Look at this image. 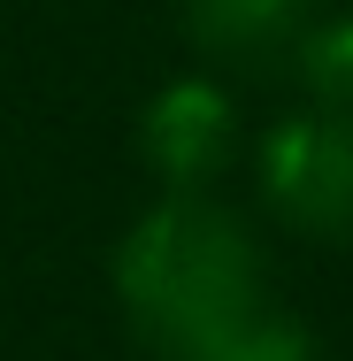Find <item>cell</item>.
Wrapping results in <instances>:
<instances>
[{"mask_svg": "<svg viewBox=\"0 0 353 361\" xmlns=\"http://www.w3.org/2000/svg\"><path fill=\"white\" fill-rule=\"evenodd\" d=\"M116 292L169 361H299L307 338L269 307L246 223L200 192H169L116 246Z\"/></svg>", "mask_w": 353, "mask_h": 361, "instance_id": "6da1fadb", "label": "cell"}, {"mask_svg": "<svg viewBox=\"0 0 353 361\" xmlns=\"http://www.w3.org/2000/svg\"><path fill=\"white\" fill-rule=\"evenodd\" d=\"M261 192L307 238H353V108H315L269 131Z\"/></svg>", "mask_w": 353, "mask_h": 361, "instance_id": "7a4b0ae2", "label": "cell"}, {"mask_svg": "<svg viewBox=\"0 0 353 361\" xmlns=\"http://www.w3.org/2000/svg\"><path fill=\"white\" fill-rule=\"evenodd\" d=\"M139 146H146V161L161 169L169 192H200L230 161V146H238V108H230V92L215 77H177V85H161L146 100Z\"/></svg>", "mask_w": 353, "mask_h": 361, "instance_id": "3957f363", "label": "cell"}, {"mask_svg": "<svg viewBox=\"0 0 353 361\" xmlns=\"http://www.w3.org/2000/svg\"><path fill=\"white\" fill-rule=\"evenodd\" d=\"M177 16L215 70L238 77L299 62V39L315 31V0H177Z\"/></svg>", "mask_w": 353, "mask_h": 361, "instance_id": "277c9868", "label": "cell"}, {"mask_svg": "<svg viewBox=\"0 0 353 361\" xmlns=\"http://www.w3.org/2000/svg\"><path fill=\"white\" fill-rule=\"evenodd\" d=\"M292 70L315 85L323 108H353V16H315V31L299 39Z\"/></svg>", "mask_w": 353, "mask_h": 361, "instance_id": "5b68a950", "label": "cell"}, {"mask_svg": "<svg viewBox=\"0 0 353 361\" xmlns=\"http://www.w3.org/2000/svg\"><path fill=\"white\" fill-rule=\"evenodd\" d=\"M299 361H315V354H299Z\"/></svg>", "mask_w": 353, "mask_h": 361, "instance_id": "8992f818", "label": "cell"}]
</instances>
